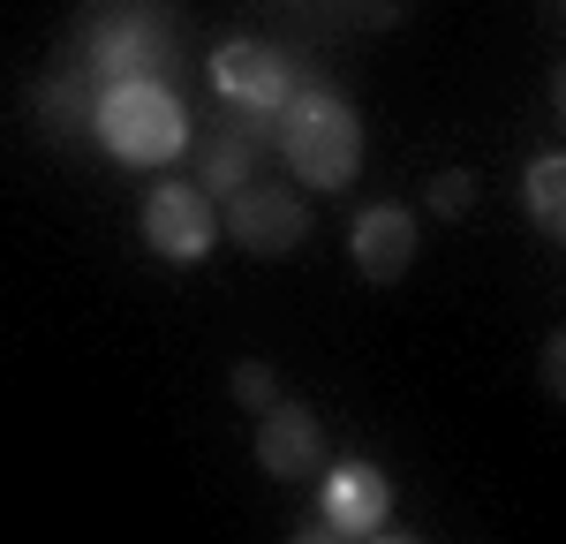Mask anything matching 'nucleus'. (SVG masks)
Segmentation results:
<instances>
[{
	"label": "nucleus",
	"mask_w": 566,
	"mask_h": 544,
	"mask_svg": "<svg viewBox=\"0 0 566 544\" xmlns=\"http://www.w3.org/2000/svg\"><path fill=\"white\" fill-rule=\"evenodd\" d=\"M355 265H363V280H400V272L416 265V220L400 205L363 212L355 220Z\"/></svg>",
	"instance_id": "nucleus-8"
},
{
	"label": "nucleus",
	"mask_w": 566,
	"mask_h": 544,
	"mask_svg": "<svg viewBox=\"0 0 566 544\" xmlns=\"http://www.w3.org/2000/svg\"><path fill=\"white\" fill-rule=\"evenodd\" d=\"M212 76L219 91L234 98V106H250V114H272L280 98H287V61L272 53V45H250V39H234V45H219V61H212Z\"/></svg>",
	"instance_id": "nucleus-5"
},
{
	"label": "nucleus",
	"mask_w": 566,
	"mask_h": 544,
	"mask_svg": "<svg viewBox=\"0 0 566 544\" xmlns=\"http://www.w3.org/2000/svg\"><path fill=\"white\" fill-rule=\"evenodd\" d=\"M98 136H106V151L114 159H129V167H159V159H175L189 122H181V98L159 76H129V84H114L98 98Z\"/></svg>",
	"instance_id": "nucleus-2"
},
{
	"label": "nucleus",
	"mask_w": 566,
	"mask_h": 544,
	"mask_svg": "<svg viewBox=\"0 0 566 544\" xmlns=\"http://www.w3.org/2000/svg\"><path fill=\"white\" fill-rule=\"evenodd\" d=\"M386 514H392V492L378 469H363V461L333 469V484H325V530L333 537H378Z\"/></svg>",
	"instance_id": "nucleus-7"
},
{
	"label": "nucleus",
	"mask_w": 566,
	"mask_h": 544,
	"mask_svg": "<svg viewBox=\"0 0 566 544\" xmlns=\"http://www.w3.org/2000/svg\"><path fill=\"white\" fill-rule=\"evenodd\" d=\"M528 205H536V227H544V234H566V159H559V151L536 159V175H528Z\"/></svg>",
	"instance_id": "nucleus-10"
},
{
	"label": "nucleus",
	"mask_w": 566,
	"mask_h": 544,
	"mask_svg": "<svg viewBox=\"0 0 566 544\" xmlns=\"http://www.w3.org/2000/svg\"><path fill=\"white\" fill-rule=\"evenodd\" d=\"M258 461L272 469V477H310V469L325 461V439H317L310 408H264V423H258Z\"/></svg>",
	"instance_id": "nucleus-9"
},
{
	"label": "nucleus",
	"mask_w": 566,
	"mask_h": 544,
	"mask_svg": "<svg viewBox=\"0 0 566 544\" xmlns=\"http://www.w3.org/2000/svg\"><path fill=\"white\" fill-rule=\"evenodd\" d=\"M280 151L295 159V175L310 189H348L363 167V122L333 91H303V98L287 91L280 98Z\"/></svg>",
	"instance_id": "nucleus-1"
},
{
	"label": "nucleus",
	"mask_w": 566,
	"mask_h": 544,
	"mask_svg": "<svg viewBox=\"0 0 566 544\" xmlns=\"http://www.w3.org/2000/svg\"><path fill=\"white\" fill-rule=\"evenodd\" d=\"M219 234V212H212V189L197 181H159L151 205H144V242L159 258H205Z\"/></svg>",
	"instance_id": "nucleus-3"
},
{
	"label": "nucleus",
	"mask_w": 566,
	"mask_h": 544,
	"mask_svg": "<svg viewBox=\"0 0 566 544\" xmlns=\"http://www.w3.org/2000/svg\"><path fill=\"white\" fill-rule=\"evenodd\" d=\"M227 234H234L242 250H258V258H280V250H295V242H303V197L242 181V189H234V205H227Z\"/></svg>",
	"instance_id": "nucleus-4"
},
{
	"label": "nucleus",
	"mask_w": 566,
	"mask_h": 544,
	"mask_svg": "<svg viewBox=\"0 0 566 544\" xmlns=\"http://www.w3.org/2000/svg\"><path fill=\"white\" fill-rule=\"evenodd\" d=\"M469 197H476V181H469V175H438L431 181V205H438V212H469Z\"/></svg>",
	"instance_id": "nucleus-12"
},
{
	"label": "nucleus",
	"mask_w": 566,
	"mask_h": 544,
	"mask_svg": "<svg viewBox=\"0 0 566 544\" xmlns=\"http://www.w3.org/2000/svg\"><path fill=\"white\" fill-rule=\"evenodd\" d=\"M250 181V129H219L212 136V151H205V189H242Z\"/></svg>",
	"instance_id": "nucleus-11"
},
{
	"label": "nucleus",
	"mask_w": 566,
	"mask_h": 544,
	"mask_svg": "<svg viewBox=\"0 0 566 544\" xmlns=\"http://www.w3.org/2000/svg\"><path fill=\"white\" fill-rule=\"evenodd\" d=\"M159 61H167V31H159V23H144V15H114V23H98V31H91V69H98L106 84L159 76Z\"/></svg>",
	"instance_id": "nucleus-6"
},
{
	"label": "nucleus",
	"mask_w": 566,
	"mask_h": 544,
	"mask_svg": "<svg viewBox=\"0 0 566 544\" xmlns=\"http://www.w3.org/2000/svg\"><path fill=\"white\" fill-rule=\"evenodd\" d=\"M234 394H242L250 408H264V401H272V370H258V363H242V370H234Z\"/></svg>",
	"instance_id": "nucleus-13"
}]
</instances>
